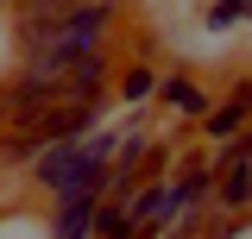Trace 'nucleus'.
<instances>
[{"label": "nucleus", "instance_id": "7ed1b4c3", "mask_svg": "<svg viewBox=\"0 0 252 239\" xmlns=\"http://www.w3.org/2000/svg\"><path fill=\"white\" fill-rule=\"evenodd\" d=\"M246 120H252V89H233V101H220V107L202 114V132H208L215 145H227L233 132H246Z\"/></svg>", "mask_w": 252, "mask_h": 239}, {"label": "nucleus", "instance_id": "423d86ee", "mask_svg": "<svg viewBox=\"0 0 252 239\" xmlns=\"http://www.w3.org/2000/svg\"><path fill=\"white\" fill-rule=\"evenodd\" d=\"M120 94L126 101H145V94H158V69H145V63H132L120 76Z\"/></svg>", "mask_w": 252, "mask_h": 239}, {"label": "nucleus", "instance_id": "f03ea898", "mask_svg": "<svg viewBox=\"0 0 252 239\" xmlns=\"http://www.w3.org/2000/svg\"><path fill=\"white\" fill-rule=\"evenodd\" d=\"M94 208H101L94 189L51 195V220H44V233H51V239H94Z\"/></svg>", "mask_w": 252, "mask_h": 239}, {"label": "nucleus", "instance_id": "39448f33", "mask_svg": "<svg viewBox=\"0 0 252 239\" xmlns=\"http://www.w3.org/2000/svg\"><path fill=\"white\" fill-rule=\"evenodd\" d=\"M240 19H252V0H208V13H202L208 31H227V26H240Z\"/></svg>", "mask_w": 252, "mask_h": 239}, {"label": "nucleus", "instance_id": "20e7f679", "mask_svg": "<svg viewBox=\"0 0 252 239\" xmlns=\"http://www.w3.org/2000/svg\"><path fill=\"white\" fill-rule=\"evenodd\" d=\"M158 101H170L183 120H202V114H208V94L195 89V76H189V69H170V76L158 82Z\"/></svg>", "mask_w": 252, "mask_h": 239}, {"label": "nucleus", "instance_id": "f257e3e1", "mask_svg": "<svg viewBox=\"0 0 252 239\" xmlns=\"http://www.w3.org/2000/svg\"><path fill=\"white\" fill-rule=\"evenodd\" d=\"M126 214H132V233H164V227H170V214H177L170 170H158V177L139 182V189H132V202H126Z\"/></svg>", "mask_w": 252, "mask_h": 239}]
</instances>
